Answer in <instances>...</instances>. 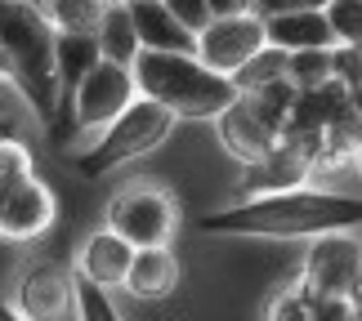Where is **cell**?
Here are the masks:
<instances>
[{"mask_svg": "<svg viewBox=\"0 0 362 321\" xmlns=\"http://www.w3.org/2000/svg\"><path fill=\"white\" fill-rule=\"evenodd\" d=\"M317 157H322V134H282V143H277L259 165H246L242 201L304 188V178L317 170Z\"/></svg>", "mask_w": 362, "mask_h": 321, "instance_id": "ba28073f", "label": "cell"}, {"mask_svg": "<svg viewBox=\"0 0 362 321\" xmlns=\"http://www.w3.org/2000/svg\"><path fill=\"white\" fill-rule=\"evenodd\" d=\"M94 45H99V59L103 63L134 67V59H139V36H134L130 9H125V5H103V23H99V32H94Z\"/></svg>", "mask_w": 362, "mask_h": 321, "instance_id": "ac0fdd59", "label": "cell"}, {"mask_svg": "<svg viewBox=\"0 0 362 321\" xmlns=\"http://www.w3.org/2000/svg\"><path fill=\"white\" fill-rule=\"evenodd\" d=\"M354 157H358V165H362V143H358V152H354Z\"/></svg>", "mask_w": 362, "mask_h": 321, "instance_id": "4dcf8cb0", "label": "cell"}, {"mask_svg": "<svg viewBox=\"0 0 362 321\" xmlns=\"http://www.w3.org/2000/svg\"><path fill=\"white\" fill-rule=\"evenodd\" d=\"M0 54H5L9 80L45 125L59 116V76H54V27L40 5L0 0Z\"/></svg>", "mask_w": 362, "mask_h": 321, "instance_id": "7a4b0ae2", "label": "cell"}, {"mask_svg": "<svg viewBox=\"0 0 362 321\" xmlns=\"http://www.w3.org/2000/svg\"><path fill=\"white\" fill-rule=\"evenodd\" d=\"M134 90L139 99L165 107L170 116H192V121H206V116H224L238 99L228 76H215L192 59V54H139L134 67Z\"/></svg>", "mask_w": 362, "mask_h": 321, "instance_id": "3957f363", "label": "cell"}, {"mask_svg": "<svg viewBox=\"0 0 362 321\" xmlns=\"http://www.w3.org/2000/svg\"><path fill=\"white\" fill-rule=\"evenodd\" d=\"M134 99H139V90H134L130 67H117V63H103V59H99V67H94V72L76 85V94L67 99L63 111L72 116L76 130L103 134Z\"/></svg>", "mask_w": 362, "mask_h": 321, "instance_id": "9c48e42d", "label": "cell"}, {"mask_svg": "<svg viewBox=\"0 0 362 321\" xmlns=\"http://www.w3.org/2000/svg\"><path fill=\"white\" fill-rule=\"evenodd\" d=\"M264 18V40L282 54H309V49H336V36L327 27V13L313 5L291 9H255Z\"/></svg>", "mask_w": 362, "mask_h": 321, "instance_id": "4fadbf2b", "label": "cell"}, {"mask_svg": "<svg viewBox=\"0 0 362 321\" xmlns=\"http://www.w3.org/2000/svg\"><path fill=\"white\" fill-rule=\"evenodd\" d=\"M300 290L317 299H354L362 290V246L349 232L336 236H317L304 255V272H300Z\"/></svg>", "mask_w": 362, "mask_h": 321, "instance_id": "8992f818", "label": "cell"}, {"mask_svg": "<svg viewBox=\"0 0 362 321\" xmlns=\"http://www.w3.org/2000/svg\"><path fill=\"white\" fill-rule=\"evenodd\" d=\"M165 9L175 13V23L184 27L192 40H197V32H206V23H211V13H206V0H170Z\"/></svg>", "mask_w": 362, "mask_h": 321, "instance_id": "4316f807", "label": "cell"}, {"mask_svg": "<svg viewBox=\"0 0 362 321\" xmlns=\"http://www.w3.org/2000/svg\"><path fill=\"white\" fill-rule=\"evenodd\" d=\"M54 214H59L54 192L36 174L0 188V236L5 241H32V236H40L54 223Z\"/></svg>", "mask_w": 362, "mask_h": 321, "instance_id": "8fae6325", "label": "cell"}, {"mask_svg": "<svg viewBox=\"0 0 362 321\" xmlns=\"http://www.w3.org/2000/svg\"><path fill=\"white\" fill-rule=\"evenodd\" d=\"M130 259L134 250L112 232H94L86 246H81V259H76V281L86 286H99V290H112V286H125V272H130Z\"/></svg>", "mask_w": 362, "mask_h": 321, "instance_id": "9a60e30c", "label": "cell"}, {"mask_svg": "<svg viewBox=\"0 0 362 321\" xmlns=\"http://www.w3.org/2000/svg\"><path fill=\"white\" fill-rule=\"evenodd\" d=\"M264 45H269V40H264V18L246 5L242 13H228V18L206 23V32H197L192 59H197L206 72H215V76H238Z\"/></svg>", "mask_w": 362, "mask_h": 321, "instance_id": "52a82bcc", "label": "cell"}, {"mask_svg": "<svg viewBox=\"0 0 362 321\" xmlns=\"http://www.w3.org/2000/svg\"><path fill=\"white\" fill-rule=\"evenodd\" d=\"M327 27L331 36H336V45H354L362 49V0H336V5H327Z\"/></svg>", "mask_w": 362, "mask_h": 321, "instance_id": "7402d4cb", "label": "cell"}, {"mask_svg": "<svg viewBox=\"0 0 362 321\" xmlns=\"http://www.w3.org/2000/svg\"><path fill=\"white\" fill-rule=\"evenodd\" d=\"M219 143H224L242 165H259L277 143H282V121H277L255 94H238L233 107L219 116Z\"/></svg>", "mask_w": 362, "mask_h": 321, "instance_id": "30bf717a", "label": "cell"}, {"mask_svg": "<svg viewBox=\"0 0 362 321\" xmlns=\"http://www.w3.org/2000/svg\"><path fill=\"white\" fill-rule=\"evenodd\" d=\"M76 308V277L63 263H36L23 272L18 313L23 321H63Z\"/></svg>", "mask_w": 362, "mask_h": 321, "instance_id": "7c38bea8", "label": "cell"}, {"mask_svg": "<svg viewBox=\"0 0 362 321\" xmlns=\"http://www.w3.org/2000/svg\"><path fill=\"white\" fill-rule=\"evenodd\" d=\"M362 228V197L354 192H322V188H296L277 197L238 201L219 214L202 219V232L219 236H269V241H296V236H336Z\"/></svg>", "mask_w": 362, "mask_h": 321, "instance_id": "6da1fadb", "label": "cell"}, {"mask_svg": "<svg viewBox=\"0 0 362 321\" xmlns=\"http://www.w3.org/2000/svg\"><path fill=\"white\" fill-rule=\"evenodd\" d=\"M40 13L54 27V36H94L103 23L99 0H54V5H40Z\"/></svg>", "mask_w": 362, "mask_h": 321, "instance_id": "d6986e66", "label": "cell"}, {"mask_svg": "<svg viewBox=\"0 0 362 321\" xmlns=\"http://www.w3.org/2000/svg\"><path fill=\"white\" fill-rule=\"evenodd\" d=\"M286 59H291V54L273 49V45H264L238 76H228V80H233V90H238V94H255V90H264V85H277V80H286Z\"/></svg>", "mask_w": 362, "mask_h": 321, "instance_id": "ffe728a7", "label": "cell"}, {"mask_svg": "<svg viewBox=\"0 0 362 321\" xmlns=\"http://www.w3.org/2000/svg\"><path fill=\"white\" fill-rule=\"evenodd\" d=\"M179 286V259L175 250H134L130 272H125V290L139 299H161Z\"/></svg>", "mask_w": 362, "mask_h": 321, "instance_id": "e0dca14e", "label": "cell"}, {"mask_svg": "<svg viewBox=\"0 0 362 321\" xmlns=\"http://www.w3.org/2000/svg\"><path fill=\"white\" fill-rule=\"evenodd\" d=\"M331 76L344 90H362V49L354 45H336L331 49Z\"/></svg>", "mask_w": 362, "mask_h": 321, "instance_id": "484cf974", "label": "cell"}, {"mask_svg": "<svg viewBox=\"0 0 362 321\" xmlns=\"http://www.w3.org/2000/svg\"><path fill=\"white\" fill-rule=\"evenodd\" d=\"M0 321H23V313L13 308V303H5V299H0Z\"/></svg>", "mask_w": 362, "mask_h": 321, "instance_id": "83f0119b", "label": "cell"}, {"mask_svg": "<svg viewBox=\"0 0 362 321\" xmlns=\"http://www.w3.org/2000/svg\"><path fill=\"white\" fill-rule=\"evenodd\" d=\"M349 107H354V116H358V125H362V90H349Z\"/></svg>", "mask_w": 362, "mask_h": 321, "instance_id": "f1b7e54d", "label": "cell"}, {"mask_svg": "<svg viewBox=\"0 0 362 321\" xmlns=\"http://www.w3.org/2000/svg\"><path fill=\"white\" fill-rule=\"evenodd\" d=\"M125 9H130L134 36H139V54H192L197 49V40L175 23V13L161 0H130Z\"/></svg>", "mask_w": 362, "mask_h": 321, "instance_id": "5bb4252c", "label": "cell"}, {"mask_svg": "<svg viewBox=\"0 0 362 321\" xmlns=\"http://www.w3.org/2000/svg\"><path fill=\"white\" fill-rule=\"evenodd\" d=\"M76 317L81 321H121L112 295L99 286H86V281H76Z\"/></svg>", "mask_w": 362, "mask_h": 321, "instance_id": "cb8c5ba5", "label": "cell"}, {"mask_svg": "<svg viewBox=\"0 0 362 321\" xmlns=\"http://www.w3.org/2000/svg\"><path fill=\"white\" fill-rule=\"evenodd\" d=\"M349 303H354V321H362V290H358V295H354Z\"/></svg>", "mask_w": 362, "mask_h": 321, "instance_id": "f546056e", "label": "cell"}, {"mask_svg": "<svg viewBox=\"0 0 362 321\" xmlns=\"http://www.w3.org/2000/svg\"><path fill=\"white\" fill-rule=\"evenodd\" d=\"M179 228V201L157 183H130L107 205V232L130 250H170Z\"/></svg>", "mask_w": 362, "mask_h": 321, "instance_id": "5b68a950", "label": "cell"}, {"mask_svg": "<svg viewBox=\"0 0 362 321\" xmlns=\"http://www.w3.org/2000/svg\"><path fill=\"white\" fill-rule=\"evenodd\" d=\"M170 130H175V116H170V111L157 107V103H148V99H134V103L125 107L121 116L76 157V170L86 174V178H103V174H112L117 165L139 161L144 152H152L157 143H165V138H170Z\"/></svg>", "mask_w": 362, "mask_h": 321, "instance_id": "277c9868", "label": "cell"}, {"mask_svg": "<svg viewBox=\"0 0 362 321\" xmlns=\"http://www.w3.org/2000/svg\"><path fill=\"white\" fill-rule=\"evenodd\" d=\"M309 317H313V303L300 290V281L286 286V290H277L273 303H269V321H309Z\"/></svg>", "mask_w": 362, "mask_h": 321, "instance_id": "d4e9b609", "label": "cell"}, {"mask_svg": "<svg viewBox=\"0 0 362 321\" xmlns=\"http://www.w3.org/2000/svg\"><path fill=\"white\" fill-rule=\"evenodd\" d=\"M331 49H309V54H291L286 59V85L296 94H313L331 85Z\"/></svg>", "mask_w": 362, "mask_h": 321, "instance_id": "44dd1931", "label": "cell"}, {"mask_svg": "<svg viewBox=\"0 0 362 321\" xmlns=\"http://www.w3.org/2000/svg\"><path fill=\"white\" fill-rule=\"evenodd\" d=\"M99 67V45L94 36H54V76H59V111L76 94V85ZM59 121V116H54Z\"/></svg>", "mask_w": 362, "mask_h": 321, "instance_id": "2e32d148", "label": "cell"}, {"mask_svg": "<svg viewBox=\"0 0 362 321\" xmlns=\"http://www.w3.org/2000/svg\"><path fill=\"white\" fill-rule=\"evenodd\" d=\"M18 178H32V152L23 138L0 134V188L18 183Z\"/></svg>", "mask_w": 362, "mask_h": 321, "instance_id": "603a6c76", "label": "cell"}]
</instances>
